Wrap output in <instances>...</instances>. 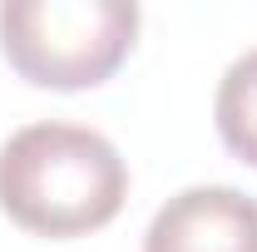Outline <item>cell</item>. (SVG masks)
<instances>
[{"label":"cell","mask_w":257,"mask_h":252,"mask_svg":"<svg viewBox=\"0 0 257 252\" xmlns=\"http://www.w3.org/2000/svg\"><path fill=\"white\" fill-rule=\"evenodd\" d=\"M124 198L128 163L89 124L40 119L0 144V213L35 237L99 232Z\"/></svg>","instance_id":"obj_1"},{"label":"cell","mask_w":257,"mask_h":252,"mask_svg":"<svg viewBox=\"0 0 257 252\" xmlns=\"http://www.w3.org/2000/svg\"><path fill=\"white\" fill-rule=\"evenodd\" d=\"M134 0H5L0 50L35 89H94L134 50Z\"/></svg>","instance_id":"obj_2"},{"label":"cell","mask_w":257,"mask_h":252,"mask_svg":"<svg viewBox=\"0 0 257 252\" xmlns=\"http://www.w3.org/2000/svg\"><path fill=\"white\" fill-rule=\"evenodd\" d=\"M144 252H257V198L232 183H193L154 213Z\"/></svg>","instance_id":"obj_3"},{"label":"cell","mask_w":257,"mask_h":252,"mask_svg":"<svg viewBox=\"0 0 257 252\" xmlns=\"http://www.w3.org/2000/svg\"><path fill=\"white\" fill-rule=\"evenodd\" d=\"M213 119L218 134L242 163L257 168V45L242 50L237 60L223 69L218 94H213Z\"/></svg>","instance_id":"obj_4"}]
</instances>
